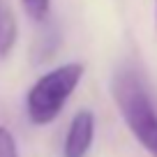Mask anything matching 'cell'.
Listing matches in <instances>:
<instances>
[{"label":"cell","instance_id":"cell-2","mask_svg":"<svg viewBox=\"0 0 157 157\" xmlns=\"http://www.w3.org/2000/svg\"><path fill=\"white\" fill-rule=\"evenodd\" d=\"M86 74L81 63H65L42 76L30 86L25 95V113L33 125H49L60 116L65 104L74 95L76 86Z\"/></svg>","mask_w":157,"mask_h":157},{"label":"cell","instance_id":"cell-5","mask_svg":"<svg viewBox=\"0 0 157 157\" xmlns=\"http://www.w3.org/2000/svg\"><path fill=\"white\" fill-rule=\"evenodd\" d=\"M25 16L35 23H46L51 14V0H19Z\"/></svg>","mask_w":157,"mask_h":157},{"label":"cell","instance_id":"cell-6","mask_svg":"<svg viewBox=\"0 0 157 157\" xmlns=\"http://www.w3.org/2000/svg\"><path fill=\"white\" fill-rule=\"evenodd\" d=\"M0 157H19V146H16L14 134L2 125H0Z\"/></svg>","mask_w":157,"mask_h":157},{"label":"cell","instance_id":"cell-4","mask_svg":"<svg viewBox=\"0 0 157 157\" xmlns=\"http://www.w3.org/2000/svg\"><path fill=\"white\" fill-rule=\"evenodd\" d=\"M16 39H19V23H16L14 12L0 5V60L12 56Z\"/></svg>","mask_w":157,"mask_h":157},{"label":"cell","instance_id":"cell-3","mask_svg":"<svg viewBox=\"0 0 157 157\" xmlns=\"http://www.w3.org/2000/svg\"><path fill=\"white\" fill-rule=\"evenodd\" d=\"M95 139V113L90 109H81L74 113L72 123L65 134L63 157H86Z\"/></svg>","mask_w":157,"mask_h":157},{"label":"cell","instance_id":"cell-1","mask_svg":"<svg viewBox=\"0 0 157 157\" xmlns=\"http://www.w3.org/2000/svg\"><path fill=\"white\" fill-rule=\"evenodd\" d=\"M111 97L132 136L157 157V104L148 88V81L134 65H123L116 69L111 81Z\"/></svg>","mask_w":157,"mask_h":157},{"label":"cell","instance_id":"cell-7","mask_svg":"<svg viewBox=\"0 0 157 157\" xmlns=\"http://www.w3.org/2000/svg\"><path fill=\"white\" fill-rule=\"evenodd\" d=\"M155 28H157V0H155Z\"/></svg>","mask_w":157,"mask_h":157}]
</instances>
